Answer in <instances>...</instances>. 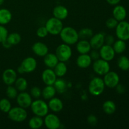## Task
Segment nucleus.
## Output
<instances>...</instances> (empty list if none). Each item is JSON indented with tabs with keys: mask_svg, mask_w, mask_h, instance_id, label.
<instances>
[{
	"mask_svg": "<svg viewBox=\"0 0 129 129\" xmlns=\"http://www.w3.org/2000/svg\"><path fill=\"white\" fill-rule=\"evenodd\" d=\"M114 42H115V38L113 35H107V36H105V44L112 45Z\"/></svg>",
	"mask_w": 129,
	"mask_h": 129,
	"instance_id": "79ce46f5",
	"label": "nucleus"
},
{
	"mask_svg": "<svg viewBox=\"0 0 129 129\" xmlns=\"http://www.w3.org/2000/svg\"><path fill=\"white\" fill-rule=\"evenodd\" d=\"M105 35L104 33L99 32L93 34L91 38L89 39V43L92 49L99 50L105 44Z\"/></svg>",
	"mask_w": 129,
	"mask_h": 129,
	"instance_id": "2eb2a0df",
	"label": "nucleus"
},
{
	"mask_svg": "<svg viewBox=\"0 0 129 129\" xmlns=\"http://www.w3.org/2000/svg\"><path fill=\"white\" fill-rule=\"evenodd\" d=\"M44 125L43 117L35 115L31 117L28 122V126L31 129H39Z\"/></svg>",
	"mask_w": 129,
	"mask_h": 129,
	"instance_id": "393cba45",
	"label": "nucleus"
},
{
	"mask_svg": "<svg viewBox=\"0 0 129 129\" xmlns=\"http://www.w3.org/2000/svg\"><path fill=\"white\" fill-rule=\"evenodd\" d=\"M44 125L49 129H58L60 127L61 122L59 117L54 113H48L44 117Z\"/></svg>",
	"mask_w": 129,
	"mask_h": 129,
	"instance_id": "1a4fd4ad",
	"label": "nucleus"
},
{
	"mask_svg": "<svg viewBox=\"0 0 129 129\" xmlns=\"http://www.w3.org/2000/svg\"><path fill=\"white\" fill-rule=\"evenodd\" d=\"M68 14H69L68 10L66 7L63 5H57L53 10L54 17L62 20V21L65 20L68 17Z\"/></svg>",
	"mask_w": 129,
	"mask_h": 129,
	"instance_id": "4be33fe9",
	"label": "nucleus"
},
{
	"mask_svg": "<svg viewBox=\"0 0 129 129\" xmlns=\"http://www.w3.org/2000/svg\"><path fill=\"white\" fill-rule=\"evenodd\" d=\"M93 31L89 28H83L78 31L79 39L89 40L93 35Z\"/></svg>",
	"mask_w": 129,
	"mask_h": 129,
	"instance_id": "473e14b6",
	"label": "nucleus"
},
{
	"mask_svg": "<svg viewBox=\"0 0 129 129\" xmlns=\"http://www.w3.org/2000/svg\"><path fill=\"white\" fill-rule=\"evenodd\" d=\"M88 122L91 125H95L98 122V119H97L96 117L94 115H90L88 116Z\"/></svg>",
	"mask_w": 129,
	"mask_h": 129,
	"instance_id": "37998d69",
	"label": "nucleus"
},
{
	"mask_svg": "<svg viewBox=\"0 0 129 129\" xmlns=\"http://www.w3.org/2000/svg\"><path fill=\"white\" fill-rule=\"evenodd\" d=\"M113 49L114 50L115 54H120L124 52L127 49V44H126L125 41L121 39L115 41L113 44L112 45Z\"/></svg>",
	"mask_w": 129,
	"mask_h": 129,
	"instance_id": "c85d7f7f",
	"label": "nucleus"
},
{
	"mask_svg": "<svg viewBox=\"0 0 129 129\" xmlns=\"http://www.w3.org/2000/svg\"><path fill=\"white\" fill-rule=\"evenodd\" d=\"M6 40L9 42L11 45H16L20 43L21 40V37L20 34L17 32H12L8 34Z\"/></svg>",
	"mask_w": 129,
	"mask_h": 129,
	"instance_id": "2f4dec72",
	"label": "nucleus"
},
{
	"mask_svg": "<svg viewBox=\"0 0 129 129\" xmlns=\"http://www.w3.org/2000/svg\"><path fill=\"white\" fill-rule=\"evenodd\" d=\"M17 72L19 73V74H24L23 71V69H21V67H20V66H19L18 68V69H17Z\"/></svg>",
	"mask_w": 129,
	"mask_h": 129,
	"instance_id": "de8ad7c7",
	"label": "nucleus"
},
{
	"mask_svg": "<svg viewBox=\"0 0 129 129\" xmlns=\"http://www.w3.org/2000/svg\"><path fill=\"white\" fill-rule=\"evenodd\" d=\"M108 4L111 5H117L120 2L121 0H106Z\"/></svg>",
	"mask_w": 129,
	"mask_h": 129,
	"instance_id": "49530a36",
	"label": "nucleus"
},
{
	"mask_svg": "<svg viewBox=\"0 0 129 129\" xmlns=\"http://www.w3.org/2000/svg\"><path fill=\"white\" fill-rule=\"evenodd\" d=\"M92 48L88 40L79 39L76 43V50L79 54H89Z\"/></svg>",
	"mask_w": 129,
	"mask_h": 129,
	"instance_id": "412c9836",
	"label": "nucleus"
},
{
	"mask_svg": "<svg viewBox=\"0 0 129 129\" xmlns=\"http://www.w3.org/2000/svg\"><path fill=\"white\" fill-rule=\"evenodd\" d=\"M24 73H30L36 69L37 62L33 57H28L24 59L20 66Z\"/></svg>",
	"mask_w": 129,
	"mask_h": 129,
	"instance_id": "ddd939ff",
	"label": "nucleus"
},
{
	"mask_svg": "<svg viewBox=\"0 0 129 129\" xmlns=\"http://www.w3.org/2000/svg\"><path fill=\"white\" fill-rule=\"evenodd\" d=\"M105 86L110 88H115L120 83V76L116 72L108 71L103 78Z\"/></svg>",
	"mask_w": 129,
	"mask_h": 129,
	"instance_id": "9d476101",
	"label": "nucleus"
},
{
	"mask_svg": "<svg viewBox=\"0 0 129 129\" xmlns=\"http://www.w3.org/2000/svg\"><path fill=\"white\" fill-rule=\"evenodd\" d=\"M8 35V31L7 29L5 27L4 25H0V43L6 39Z\"/></svg>",
	"mask_w": 129,
	"mask_h": 129,
	"instance_id": "ea45409f",
	"label": "nucleus"
},
{
	"mask_svg": "<svg viewBox=\"0 0 129 129\" xmlns=\"http://www.w3.org/2000/svg\"><path fill=\"white\" fill-rule=\"evenodd\" d=\"M115 88H117V91L119 94H123L125 91V87L123 85H121L120 84H118Z\"/></svg>",
	"mask_w": 129,
	"mask_h": 129,
	"instance_id": "c03bdc74",
	"label": "nucleus"
},
{
	"mask_svg": "<svg viewBox=\"0 0 129 129\" xmlns=\"http://www.w3.org/2000/svg\"><path fill=\"white\" fill-rule=\"evenodd\" d=\"M15 86L20 92L25 91L28 88V81L25 78L20 77L17 78L15 82Z\"/></svg>",
	"mask_w": 129,
	"mask_h": 129,
	"instance_id": "7c9ffc66",
	"label": "nucleus"
},
{
	"mask_svg": "<svg viewBox=\"0 0 129 129\" xmlns=\"http://www.w3.org/2000/svg\"><path fill=\"white\" fill-rule=\"evenodd\" d=\"M45 26L49 34L52 35H59L64 28L62 21L55 17H52L47 20Z\"/></svg>",
	"mask_w": 129,
	"mask_h": 129,
	"instance_id": "39448f33",
	"label": "nucleus"
},
{
	"mask_svg": "<svg viewBox=\"0 0 129 129\" xmlns=\"http://www.w3.org/2000/svg\"><path fill=\"white\" fill-rule=\"evenodd\" d=\"M73 51L70 45L66 44H61L57 47L55 50V55L60 62L68 61L71 59Z\"/></svg>",
	"mask_w": 129,
	"mask_h": 129,
	"instance_id": "423d86ee",
	"label": "nucleus"
},
{
	"mask_svg": "<svg viewBox=\"0 0 129 129\" xmlns=\"http://www.w3.org/2000/svg\"><path fill=\"white\" fill-rule=\"evenodd\" d=\"M59 62L57 57L54 53L49 52L44 57V63L48 68L54 69Z\"/></svg>",
	"mask_w": 129,
	"mask_h": 129,
	"instance_id": "5701e85b",
	"label": "nucleus"
},
{
	"mask_svg": "<svg viewBox=\"0 0 129 129\" xmlns=\"http://www.w3.org/2000/svg\"><path fill=\"white\" fill-rule=\"evenodd\" d=\"M57 91L53 85H46L42 90V96L45 100H50L54 97Z\"/></svg>",
	"mask_w": 129,
	"mask_h": 129,
	"instance_id": "a878e982",
	"label": "nucleus"
},
{
	"mask_svg": "<svg viewBox=\"0 0 129 129\" xmlns=\"http://www.w3.org/2000/svg\"><path fill=\"white\" fill-rule=\"evenodd\" d=\"M93 71L99 76H104L110 71V66L108 61L100 59L94 60L93 64Z\"/></svg>",
	"mask_w": 129,
	"mask_h": 129,
	"instance_id": "0eeeda50",
	"label": "nucleus"
},
{
	"mask_svg": "<svg viewBox=\"0 0 129 129\" xmlns=\"http://www.w3.org/2000/svg\"><path fill=\"white\" fill-rule=\"evenodd\" d=\"M59 35L63 42L69 45L76 44L79 40L78 31L71 26H64Z\"/></svg>",
	"mask_w": 129,
	"mask_h": 129,
	"instance_id": "f257e3e1",
	"label": "nucleus"
},
{
	"mask_svg": "<svg viewBox=\"0 0 129 129\" xmlns=\"http://www.w3.org/2000/svg\"><path fill=\"white\" fill-rule=\"evenodd\" d=\"M105 88L103 79L100 77H94L90 81L88 85V91L91 95L98 96L104 92Z\"/></svg>",
	"mask_w": 129,
	"mask_h": 129,
	"instance_id": "7ed1b4c3",
	"label": "nucleus"
},
{
	"mask_svg": "<svg viewBox=\"0 0 129 129\" xmlns=\"http://www.w3.org/2000/svg\"><path fill=\"white\" fill-rule=\"evenodd\" d=\"M115 33L118 39L125 41L129 40V22L125 20L119 21L115 28Z\"/></svg>",
	"mask_w": 129,
	"mask_h": 129,
	"instance_id": "6e6552de",
	"label": "nucleus"
},
{
	"mask_svg": "<svg viewBox=\"0 0 129 129\" xmlns=\"http://www.w3.org/2000/svg\"><path fill=\"white\" fill-rule=\"evenodd\" d=\"M92 62H93V60L89 54H79V55L76 59L77 66L81 69H86V68H89L91 65Z\"/></svg>",
	"mask_w": 129,
	"mask_h": 129,
	"instance_id": "a211bd4d",
	"label": "nucleus"
},
{
	"mask_svg": "<svg viewBox=\"0 0 129 129\" xmlns=\"http://www.w3.org/2000/svg\"><path fill=\"white\" fill-rule=\"evenodd\" d=\"M99 53L101 59L108 62L113 60L115 56V52L113 50L112 45H107L105 44L99 49Z\"/></svg>",
	"mask_w": 129,
	"mask_h": 129,
	"instance_id": "9b49d317",
	"label": "nucleus"
},
{
	"mask_svg": "<svg viewBox=\"0 0 129 129\" xmlns=\"http://www.w3.org/2000/svg\"><path fill=\"white\" fill-rule=\"evenodd\" d=\"M4 1H5V0H0V5H1L3 4Z\"/></svg>",
	"mask_w": 129,
	"mask_h": 129,
	"instance_id": "09e8293b",
	"label": "nucleus"
},
{
	"mask_svg": "<svg viewBox=\"0 0 129 129\" xmlns=\"http://www.w3.org/2000/svg\"><path fill=\"white\" fill-rule=\"evenodd\" d=\"M48 106L50 110L55 113H58L62 110L64 108V103L60 98L54 96L49 100Z\"/></svg>",
	"mask_w": 129,
	"mask_h": 129,
	"instance_id": "6ab92c4d",
	"label": "nucleus"
},
{
	"mask_svg": "<svg viewBox=\"0 0 129 129\" xmlns=\"http://www.w3.org/2000/svg\"><path fill=\"white\" fill-rule=\"evenodd\" d=\"M31 110L35 115L44 117L49 113V108L48 103L41 99H35L30 105Z\"/></svg>",
	"mask_w": 129,
	"mask_h": 129,
	"instance_id": "f03ea898",
	"label": "nucleus"
},
{
	"mask_svg": "<svg viewBox=\"0 0 129 129\" xmlns=\"http://www.w3.org/2000/svg\"><path fill=\"white\" fill-rule=\"evenodd\" d=\"M57 78V77L53 69L47 68L42 73V80L45 85H54Z\"/></svg>",
	"mask_w": 129,
	"mask_h": 129,
	"instance_id": "dca6fc26",
	"label": "nucleus"
},
{
	"mask_svg": "<svg viewBox=\"0 0 129 129\" xmlns=\"http://www.w3.org/2000/svg\"><path fill=\"white\" fill-rule=\"evenodd\" d=\"M118 23V21L116 20L115 18H114L113 17L110 18L108 20L106 21V26L108 28V29H114L117 27V25Z\"/></svg>",
	"mask_w": 129,
	"mask_h": 129,
	"instance_id": "4c0bfd02",
	"label": "nucleus"
},
{
	"mask_svg": "<svg viewBox=\"0 0 129 129\" xmlns=\"http://www.w3.org/2000/svg\"><path fill=\"white\" fill-rule=\"evenodd\" d=\"M12 19V13L6 8L0 9V25H5L8 24Z\"/></svg>",
	"mask_w": 129,
	"mask_h": 129,
	"instance_id": "b1692460",
	"label": "nucleus"
},
{
	"mask_svg": "<svg viewBox=\"0 0 129 129\" xmlns=\"http://www.w3.org/2000/svg\"><path fill=\"white\" fill-rule=\"evenodd\" d=\"M117 65L121 70L125 71L129 70V59L125 55L120 57L117 61Z\"/></svg>",
	"mask_w": 129,
	"mask_h": 129,
	"instance_id": "72a5a7b5",
	"label": "nucleus"
},
{
	"mask_svg": "<svg viewBox=\"0 0 129 129\" xmlns=\"http://www.w3.org/2000/svg\"><path fill=\"white\" fill-rule=\"evenodd\" d=\"M17 73L11 68L5 69L2 74V80L6 85H13L17 79Z\"/></svg>",
	"mask_w": 129,
	"mask_h": 129,
	"instance_id": "4468645a",
	"label": "nucleus"
},
{
	"mask_svg": "<svg viewBox=\"0 0 129 129\" xmlns=\"http://www.w3.org/2000/svg\"><path fill=\"white\" fill-rule=\"evenodd\" d=\"M89 55H90V57H91L92 60H96L100 58L99 51H98V50H96V49H93L92 51L91 50Z\"/></svg>",
	"mask_w": 129,
	"mask_h": 129,
	"instance_id": "a19ab883",
	"label": "nucleus"
},
{
	"mask_svg": "<svg viewBox=\"0 0 129 129\" xmlns=\"http://www.w3.org/2000/svg\"><path fill=\"white\" fill-rule=\"evenodd\" d=\"M6 94L8 98L10 99H15L18 94V91L15 86H13V85H9L8 86L6 89Z\"/></svg>",
	"mask_w": 129,
	"mask_h": 129,
	"instance_id": "c9c22d12",
	"label": "nucleus"
},
{
	"mask_svg": "<svg viewBox=\"0 0 129 129\" xmlns=\"http://www.w3.org/2000/svg\"><path fill=\"white\" fill-rule=\"evenodd\" d=\"M53 69H54L57 77L62 78L66 75L67 71H68V67L64 62L59 61Z\"/></svg>",
	"mask_w": 129,
	"mask_h": 129,
	"instance_id": "cd10ccee",
	"label": "nucleus"
},
{
	"mask_svg": "<svg viewBox=\"0 0 129 129\" xmlns=\"http://www.w3.org/2000/svg\"><path fill=\"white\" fill-rule=\"evenodd\" d=\"M30 95L32 98L39 99L40 96H42V90L38 86H34L30 89Z\"/></svg>",
	"mask_w": 129,
	"mask_h": 129,
	"instance_id": "e433bc0d",
	"label": "nucleus"
},
{
	"mask_svg": "<svg viewBox=\"0 0 129 129\" xmlns=\"http://www.w3.org/2000/svg\"><path fill=\"white\" fill-rule=\"evenodd\" d=\"M102 109L107 115H112L117 110V106L113 101L107 100L103 103Z\"/></svg>",
	"mask_w": 129,
	"mask_h": 129,
	"instance_id": "bb28decb",
	"label": "nucleus"
},
{
	"mask_svg": "<svg viewBox=\"0 0 129 129\" xmlns=\"http://www.w3.org/2000/svg\"><path fill=\"white\" fill-rule=\"evenodd\" d=\"M7 113L8 118L11 121L17 123L24 122L28 117V113L26 109L20 106L13 107V108L11 107Z\"/></svg>",
	"mask_w": 129,
	"mask_h": 129,
	"instance_id": "20e7f679",
	"label": "nucleus"
},
{
	"mask_svg": "<svg viewBox=\"0 0 129 129\" xmlns=\"http://www.w3.org/2000/svg\"><path fill=\"white\" fill-rule=\"evenodd\" d=\"M53 86L55 88L57 93H59V94H63L65 93L67 89L66 82L61 78H59V79L57 78Z\"/></svg>",
	"mask_w": 129,
	"mask_h": 129,
	"instance_id": "c756f323",
	"label": "nucleus"
},
{
	"mask_svg": "<svg viewBox=\"0 0 129 129\" xmlns=\"http://www.w3.org/2000/svg\"><path fill=\"white\" fill-rule=\"evenodd\" d=\"M36 34L40 38H44L47 37L49 34L47 30L46 27L45 26H42L39 27V28L37 30Z\"/></svg>",
	"mask_w": 129,
	"mask_h": 129,
	"instance_id": "58836bf2",
	"label": "nucleus"
},
{
	"mask_svg": "<svg viewBox=\"0 0 129 129\" xmlns=\"http://www.w3.org/2000/svg\"><path fill=\"white\" fill-rule=\"evenodd\" d=\"M11 108V104L8 98H4L0 100V110L4 113H8Z\"/></svg>",
	"mask_w": 129,
	"mask_h": 129,
	"instance_id": "f704fd0d",
	"label": "nucleus"
},
{
	"mask_svg": "<svg viewBox=\"0 0 129 129\" xmlns=\"http://www.w3.org/2000/svg\"><path fill=\"white\" fill-rule=\"evenodd\" d=\"M31 50L35 55L42 57L49 53V47L42 42H37L34 43L31 47Z\"/></svg>",
	"mask_w": 129,
	"mask_h": 129,
	"instance_id": "f3484780",
	"label": "nucleus"
},
{
	"mask_svg": "<svg viewBox=\"0 0 129 129\" xmlns=\"http://www.w3.org/2000/svg\"><path fill=\"white\" fill-rule=\"evenodd\" d=\"M112 13H113V17L115 18L118 22L125 20L127 15V12L125 8L122 5H118L115 6L113 11H112Z\"/></svg>",
	"mask_w": 129,
	"mask_h": 129,
	"instance_id": "aec40b11",
	"label": "nucleus"
},
{
	"mask_svg": "<svg viewBox=\"0 0 129 129\" xmlns=\"http://www.w3.org/2000/svg\"><path fill=\"white\" fill-rule=\"evenodd\" d=\"M16 99L18 105L25 109L30 107L33 102L31 96L26 91H22L18 93Z\"/></svg>",
	"mask_w": 129,
	"mask_h": 129,
	"instance_id": "f8f14e48",
	"label": "nucleus"
},
{
	"mask_svg": "<svg viewBox=\"0 0 129 129\" xmlns=\"http://www.w3.org/2000/svg\"><path fill=\"white\" fill-rule=\"evenodd\" d=\"M1 44H2L3 47L4 48H5V49H10L11 47H12V45L9 43V42L6 39H5L4 41H3L2 42H1Z\"/></svg>",
	"mask_w": 129,
	"mask_h": 129,
	"instance_id": "a18cd8bd",
	"label": "nucleus"
}]
</instances>
